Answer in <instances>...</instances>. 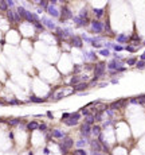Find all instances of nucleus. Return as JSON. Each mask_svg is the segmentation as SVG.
I'll return each mask as SVG.
<instances>
[{
	"instance_id": "f257e3e1",
	"label": "nucleus",
	"mask_w": 145,
	"mask_h": 155,
	"mask_svg": "<svg viewBox=\"0 0 145 155\" xmlns=\"http://www.w3.org/2000/svg\"><path fill=\"white\" fill-rule=\"evenodd\" d=\"M105 68H106V64L104 61H100L94 65L93 72H94V77L95 78H101V77L105 76Z\"/></svg>"
},
{
	"instance_id": "f03ea898",
	"label": "nucleus",
	"mask_w": 145,
	"mask_h": 155,
	"mask_svg": "<svg viewBox=\"0 0 145 155\" xmlns=\"http://www.w3.org/2000/svg\"><path fill=\"white\" fill-rule=\"evenodd\" d=\"M90 31L93 34H101L104 33V23L101 20H97V19H93L90 20Z\"/></svg>"
},
{
	"instance_id": "7ed1b4c3",
	"label": "nucleus",
	"mask_w": 145,
	"mask_h": 155,
	"mask_svg": "<svg viewBox=\"0 0 145 155\" xmlns=\"http://www.w3.org/2000/svg\"><path fill=\"white\" fill-rule=\"evenodd\" d=\"M81 113L79 112H73L71 113V117L70 119H67V120H65V124L66 126H70V127H74V126H77L78 123H79V119H81Z\"/></svg>"
},
{
	"instance_id": "20e7f679",
	"label": "nucleus",
	"mask_w": 145,
	"mask_h": 155,
	"mask_svg": "<svg viewBox=\"0 0 145 155\" xmlns=\"http://www.w3.org/2000/svg\"><path fill=\"white\" fill-rule=\"evenodd\" d=\"M61 16H62V19H61V22H65L66 19H73V12H71V10L67 6H62L61 7Z\"/></svg>"
},
{
	"instance_id": "39448f33",
	"label": "nucleus",
	"mask_w": 145,
	"mask_h": 155,
	"mask_svg": "<svg viewBox=\"0 0 145 155\" xmlns=\"http://www.w3.org/2000/svg\"><path fill=\"white\" fill-rule=\"evenodd\" d=\"M79 132H81L82 136H83V139H89L90 135H91V126H89V124H86V123H82L81 127H79Z\"/></svg>"
},
{
	"instance_id": "423d86ee",
	"label": "nucleus",
	"mask_w": 145,
	"mask_h": 155,
	"mask_svg": "<svg viewBox=\"0 0 145 155\" xmlns=\"http://www.w3.org/2000/svg\"><path fill=\"white\" fill-rule=\"evenodd\" d=\"M89 80V77L87 76H81V74H78V76H73L71 77V80L67 82V85H73V86H75V85H78L79 82H86V81Z\"/></svg>"
},
{
	"instance_id": "0eeeda50",
	"label": "nucleus",
	"mask_w": 145,
	"mask_h": 155,
	"mask_svg": "<svg viewBox=\"0 0 145 155\" xmlns=\"http://www.w3.org/2000/svg\"><path fill=\"white\" fill-rule=\"evenodd\" d=\"M70 45L73 46V47H77V49H83V41H82L81 37L78 35H73L70 37Z\"/></svg>"
},
{
	"instance_id": "6e6552de",
	"label": "nucleus",
	"mask_w": 145,
	"mask_h": 155,
	"mask_svg": "<svg viewBox=\"0 0 145 155\" xmlns=\"http://www.w3.org/2000/svg\"><path fill=\"white\" fill-rule=\"evenodd\" d=\"M40 23L43 24V27H46V28H49V30H55V28H57L55 22L51 20V19H50V18H47V16H42V19H40Z\"/></svg>"
},
{
	"instance_id": "1a4fd4ad",
	"label": "nucleus",
	"mask_w": 145,
	"mask_h": 155,
	"mask_svg": "<svg viewBox=\"0 0 145 155\" xmlns=\"http://www.w3.org/2000/svg\"><path fill=\"white\" fill-rule=\"evenodd\" d=\"M7 19L11 22V23H19L20 22V16H19V14L16 12V11L14 10H8L7 11Z\"/></svg>"
},
{
	"instance_id": "9d476101",
	"label": "nucleus",
	"mask_w": 145,
	"mask_h": 155,
	"mask_svg": "<svg viewBox=\"0 0 145 155\" xmlns=\"http://www.w3.org/2000/svg\"><path fill=\"white\" fill-rule=\"evenodd\" d=\"M22 19H26V20L27 22H30V23H32V24H34V23L35 22H38L39 20V16H38V15L36 14H34V12H30V11H24V15H23V18Z\"/></svg>"
},
{
	"instance_id": "9b49d317",
	"label": "nucleus",
	"mask_w": 145,
	"mask_h": 155,
	"mask_svg": "<svg viewBox=\"0 0 145 155\" xmlns=\"http://www.w3.org/2000/svg\"><path fill=\"white\" fill-rule=\"evenodd\" d=\"M120 68H122V61L112 59V61L108 64V69H109V72H116V70H118Z\"/></svg>"
},
{
	"instance_id": "f8f14e48",
	"label": "nucleus",
	"mask_w": 145,
	"mask_h": 155,
	"mask_svg": "<svg viewBox=\"0 0 145 155\" xmlns=\"http://www.w3.org/2000/svg\"><path fill=\"white\" fill-rule=\"evenodd\" d=\"M46 11H47V14H49L50 16H53V18H59V16H61L59 10H58L54 4H49V7H47Z\"/></svg>"
},
{
	"instance_id": "ddd939ff",
	"label": "nucleus",
	"mask_w": 145,
	"mask_h": 155,
	"mask_svg": "<svg viewBox=\"0 0 145 155\" xmlns=\"http://www.w3.org/2000/svg\"><path fill=\"white\" fill-rule=\"evenodd\" d=\"M126 103H128V100H125V99H121V100H117V101L112 103L110 105H109V108H110V109H113V111H116V109H120L121 107L126 105Z\"/></svg>"
},
{
	"instance_id": "4468645a",
	"label": "nucleus",
	"mask_w": 145,
	"mask_h": 155,
	"mask_svg": "<svg viewBox=\"0 0 145 155\" xmlns=\"http://www.w3.org/2000/svg\"><path fill=\"white\" fill-rule=\"evenodd\" d=\"M83 57H85V59L91 61V62L97 61V54L94 53V50H90V51H85L83 50Z\"/></svg>"
},
{
	"instance_id": "2eb2a0df",
	"label": "nucleus",
	"mask_w": 145,
	"mask_h": 155,
	"mask_svg": "<svg viewBox=\"0 0 145 155\" xmlns=\"http://www.w3.org/2000/svg\"><path fill=\"white\" fill-rule=\"evenodd\" d=\"M51 136L53 138H55V139H63L66 138V134H65V131H62V130H58V128H54L51 131Z\"/></svg>"
},
{
	"instance_id": "dca6fc26",
	"label": "nucleus",
	"mask_w": 145,
	"mask_h": 155,
	"mask_svg": "<svg viewBox=\"0 0 145 155\" xmlns=\"http://www.w3.org/2000/svg\"><path fill=\"white\" fill-rule=\"evenodd\" d=\"M90 146H91V150L93 151H97V152H102V144L98 142V140H90Z\"/></svg>"
},
{
	"instance_id": "f3484780",
	"label": "nucleus",
	"mask_w": 145,
	"mask_h": 155,
	"mask_svg": "<svg viewBox=\"0 0 145 155\" xmlns=\"http://www.w3.org/2000/svg\"><path fill=\"white\" fill-rule=\"evenodd\" d=\"M93 14H94V16H95L97 20H101V18H104V15H105V10L104 8H93Z\"/></svg>"
},
{
	"instance_id": "a211bd4d",
	"label": "nucleus",
	"mask_w": 145,
	"mask_h": 155,
	"mask_svg": "<svg viewBox=\"0 0 145 155\" xmlns=\"http://www.w3.org/2000/svg\"><path fill=\"white\" fill-rule=\"evenodd\" d=\"M61 144H63L65 147H66V148H71V147H73V144H74V142H73V139L71 138H70V136H66V138H63V139H62V142H61Z\"/></svg>"
},
{
	"instance_id": "6ab92c4d",
	"label": "nucleus",
	"mask_w": 145,
	"mask_h": 155,
	"mask_svg": "<svg viewBox=\"0 0 145 155\" xmlns=\"http://www.w3.org/2000/svg\"><path fill=\"white\" fill-rule=\"evenodd\" d=\"M55 33H57V35L61 38V39H67V38H70L67 34H66V31L63 30V27H57L55 28Z\"/></svg>"
},
{
	"instance_id": "aec40b11",
	"label": "nucleus",
	"mask_w": 145,
	"mask_h": 155,
	"mask_svg": "<svg viewBox=\"0 0 145 155\" xmlns=\"http://www.w3.org/2000/svg\"><path fill=\"white\" fill-rule=\"evenodd\" d=\"M101 131H102V127L97 126V124H93V126H91V135H93V136H100Z\"/></svg>"
},
{
	"instance_id": "412c9836",
	"label": "nucleus",
	"mask_w": 145,
	"mask_h": 155,
	"mask_svg": "<svg viewBox=\"0 0 145 155\" xmlns=\"http://www.w3.org/2000/svg\"><path fill=\"white\" fill-rule=\"evenodd\" d=\"M117 43L118 45H122V43H126V42H129V37L125 35V34H120V35H117Z\"/></svg>"
},
{
	"instance_id": "4be33fe9",
	"label": "nucleus",
	"mask_w": 145,
	"mask_h": 155,
	"mask_svg": "<svg viewBox=\"0 0 145 155\" xmlns=\"http://www.w3.org/2000/svg\"><path fill=\"white\" fill-rule=\"evenodd\" d=\"M129 41H130L132 43H133V46H134V47H136V45H140V43H141V38L137 35L136 33L133 34L132 37H129Z\"/></svg>"
},
{
	"instance_id": "5701e85b",
	"label": "nucleus",
	"mask_w": 145,
	"mask_h": 155,
	"mask_svg": "<svg viewBox=\"0 0 145 155\" xmlns=\"http://www.w3.org/2000/svg\"><path fill=\"white\" fill-rule=\"evenodd\" d=\"M87 88H89V84H87V82H79L78 85H75V86H74V90H77V92H79V90H86Z\"/></svg>"
},
{
	"instance_id": "b1692460",
	"label": "nucleus",
	"mask_w": 145,
	"mask_h": 155,
	"mask_svg": "<svg viewBox=\"0 0 145 155\" xmlns=\"http://www.w3.org/2000/svg\"><path fill=\"white\" fill-rule=\"evenodd\" d=\"M38 127H39V123H36V121H30L26 126V128L28 130V131H35V130H38Z\"/></svg>"
},
{
	"instance_id": "393cba45",
	"label": "nucleus",
	"mask_w": 145,
	"mask_h": 155,
	"mask_svg": "<svg viewBox=\"0 0 145 155\" xmlns=\"http://www.w3.org/2000/svg\"><path fill=\"white\" fill-rule=\"evenodd\" d=\"M78 16H79L82 20H90L89 19V12H87V8H83L79 12V15H78Z\"/></svg>"
},
{
	"instance_id": "a878e982",
	"label": "nucleus",
	"mask_w": 145,
	"mask_h": 155,
	"mask_svg": "<svg viewBox=\"0 0 145 155\" xmlns=\"http://www.w3.org/2000/svg\"><path fill=\"white\" fill-rule=\"evenodd\" d=\"M104 31H106V33H112V28H110V20H109V18H108V16L105 18V23H104Z\"/></svg>"
},
{
	"instance_id": "bb28decb",
	"label": "nucleus",
	"mask_w": 145,
	"mask_h": 155,
	"mask_svg": "<svg viewBox=\"0 0 145 155\" xmlns=\"http://www.w3.org/2000/svg\"><path fill=\"white\" fill-rule=\"evenodd\" d=\"M85 123L89 124V126H93L94 123H95V119H94V115H89L85 117Z\"/></svg>"
},
{
	"instance_id": "cd10ccee",
	"label": "nucleus",
	"mask_w": 145,
	"mask_h": 155,
	"mask_svg": "<svg viewBox=\"0 0 145 155\" xmlns=\"http://www.w3.org/2000/svg\"><path fill=\"white\" fill-rule=\"evenodd\" d=\"M82 70H83V65H75V66H74V70H73V74L78 76Z\"/></svg>"
},
{
	"instance_id": "c85d7f7f",
	"label": "nucleus",
	"mask_w": 145,
	"mask_h": 155,
	"mask_svg": "<svg viewBox=\"0 0 145 155\" xmlns=\"http://www.w3.org/2000/svg\"><path fill=\"white\" fill-rule=\"evenodd\" d=\"M34 27H35V30H36V31H39V33H42V31L44 30V27H43V24L40 23V20L35 22V23H34Z\"/></svg>"
},
{
	"instance_id": "c756f323",
	"label": "nucleus",
	"mask_w": 145,
	"mask_h": 155,
	"mask_svg": "<svg viewBox=\"0 0 145 155\" xmlns=\"http://www.w3.org/2000/svg\"><path fill=\"white\" fill-rule=\"evenodd\" d=\"M98 54H100V55H102V57H109V55H110V50L102 47V49L98 50Z\"/></svg>"
},
{
	"instance_id": "7c9ffc66",
	"label": "nucleus",
	"mask_w": 145,
	"mask_h": 155,
	"mask_svg": "<svg viewBox=\"0 0 145 155\" xmlns=\"http://www.w3.org/2000/svg\"><path fill=\"white\" fill-rule=\"evenodd\" d=\"M79 113H81L82 116H85V117H86V116H89V115H93L91 111H90L89 108H85V107L81 108V112H79Z\"/></svg>"
},
{
	"instance_id": "2f4dec72",
	"label": "nucleus",
	"mask_w": 145,
	"mask_h": 155,
	"mask_svg": "<svg viewBox=\"0 0 145 155\" xmlns=\"http://www.w3.org/2000/svg\"><path fill=\"white\" fill-rule=\"evenodd\" d=\"M113 50H114V53H120V51L124 50V46L118 45V43H113Z\"/></svg>"
},
{
	"instance_id": "473e14b6",
	"label": "nucleus",
	"mask_w": 145,
	"mask_h": 155,
	"mask_svg": "<svg viewBox=\"0 0 145 155\" xmlns=\"http://www.w3.org/2000/svg\"><path fill=\"white\" fill-rule=\"evenodd\" d=\"M30 101L31 103H43V101H44V99H40V97H36V96H31V97H30Z\"/></svg>"
},
{
	"instance_id": "72a5a7b5",
	"label": "nucleus",
	"mask_w": 145,
	"mask_h": 155,
	"mask_svg": "<svg viewBox=\"0 0 145 155\" xmlns=\"http://www.w3.org/2000/svg\"><path fill=\"white\" fill-rule=\"evenodd\" d=\"M73 155H87V152L83 148H77L73 151Z\"/></svg>"
},
{
	"instance_id": "f704fd0d",
	"label": "nucleus",
	"mask_w": 145,
	"mask_h": 155,
	"mask_svg": "<svg viewBox=\"0 0 145 155\" xmlns=\"http://www.w3.org/2000/svg\"><path fill=\"white\" fill-rule=\"evenodd\" d=\"M124 50H126V51H129V53H136V51H137V49H136L133 45H126V46L124 47Z\"/></svg>"
},
{
	"instance_id": "c9c22d12",
	"label": "nucleus",
	"mask_w": 145,
	"mask_h": 155,
	"mask_svg": "<svg viewBox=\"0 0 145 155\" xmlns=\"http://www.w3.org/2000/svg\"><path fill=\"white\" fill-rule=\"evenodd\" d=\"M86 143H87V139H79V140L75 143V146H78L79 148H82L83 146H86Z\"/></svg>"
},
{
	"instance_id": "e433bc0d",
	"label": "nucleus",
	"mask_w": 145,
	"mask_h": 155,
	"mask_svg": "<svg viewBox=\"0 0 145 155\" xmlns=\"http://www.w3.org/2000/svg\"><path fill=\"white\" fill-rule=\"evenodd\" d=\"M126 64L129 65V66H136L137 59H136V58H128V59H126Z\"/></svg>"
},
{
	"instance_id": "4c0bfd02",
	"label": "nucleus",
	"mask_w": 145,
	"mask_h": 155,
	"mask_svg": "<svg viewBox=\"0 0 145 155\" xmlns=\"http://www.w3.org/2000/svg\"><path fill=\"white\" fill-rule=\"evenodd\" d=\"M0 10L4 11V12H7V11L10 10L8 6H7V2H0Z\"/></svg>"
},
{
	"instance_id": "58836bf2",
	"label": "nucleus",
	"mask_w": 145,
	"mask_h": 155,
	"mask_svg": "<svg viewBox=\"0 0 145 155\" xmlns=\"http://www.w3.org/2000/svg\"><path fill=\"white\" fill-rule=\"evenodd\" d=\"M94 119H95V121H101V120H102V112L97 111L95 115H94Z\"/></svg>"
},
{
	"instance_id": "ea45409f",
	"label": "nucleus",
	"mask_w": 145,
	"mask_h": 155,
	"mask_svg": "<svg viewBox=\"0 0 145 155\" xmlns=\"http://www.w3.org/2000/svg\"><path fill=\"white\" fill-rule=\"evenodd\" d=\"M136 99H137V103L138 104H145V95H140Z\"/></svg>"
},
{
	"instance_id": "a19ab883",
	"label": "nucleus",
	"mask_w": 145,
	"mask_h": 155,
	"mask_svg": "<svg viewBox=\"0 0 145 155\" xmlns=\"http://www.w3.org/2000/svg\"><path fill=\"white\" fill-rule=\"evenodd\" d=\"M8 123L11 126H19V124H20V119H11Z\"/></svg>"
},
{
	"instance_id": "79ce46f5",
	"label": "nucleus",
	"mask_w": 145,
	"mask_h": 155,
	"mask_svg": "<svg viewBox=\"0 0 145 155\" xmlns=\"http://www.w3.org/2000/svg\"><path fill=\"white\" fill-rule=\"evenodd\" d=\"M70 117H71V113H70V112H65V113L62 115L61 120H62V121H65V120H67V119H70Z\"/></svg>"
},
{
	"instance_id": "37998d69",
	"label": "nucleus",
	"mask_w": 145,
	"mask_h": 155,
	"mask_svg": "<svg viewBox=\"0 0 145 155\" xmlns=\"http://www.w3.org/2000/svg\"><path fill=\"white\" fill-rule=\"evenodd\" d=\"M136 68H137V69H140V70H141V69H144V68H145V62H144V61H137Z\"/></svg>"
},
{
	"instance_id": "c03bdc74",
	"label": "nucleus",
	"mask_w": 145,
	"mask_h": 155,
	"mask_svg": "<svg viewBox=\"0 0 145 155\" xmlns=\"http://www.w3.org/2000/svg\"><path fill=\"white\" fill-rule=\"evenodd\" d=\"M97 81H98V78H95V77H94V78H91V80L87 82L89 86H95V85H97Z\"/></svg>"
},
{
	"instance_id": "a18cd8bd",
	"label": "nucleus",
	"mask_w": 145,
	"mask_h": 155,
	"mask_svg": "<svg viewBox=\"0 0 145 155\" xmlns=\"http://www.w3.org/2000/svg\"><path fill=\"white\" fill-rule=\"evenodd\" d=\"M59 151H61V152L63 154V155H66V154H67V151H69V150L66 148V147H65L63 144H59Z\"/></svg>"
},
{
	"instance_id": "49530a36",
	"label": "nucleus",
	"mask_w": 145,
	"mask_h": 155,
	"mask_svg": "<svg viewBox=\"0 0 145 155\" xmlns=\"http://www.w3.org/2000/svg\"><path fill=\"white\" fill-rule=\"evenodd\" d=\"M38 130H40V131H47V124H44V123H39Z\"/></svg>"
},
{
	"instance_id": "de8ad7c7",
	"label": "nucleus",
	"mask_w": 145,
	"mask_h": 155,
	"mask_svg": "<svg viewBox=\"0 0 145 155\" xmlns=\"http://www.w3.org/2000/svg\"><path fill=\"white\" fill-rule=\"evenodd\" d=\"M7 6H8L10 10H12L15 7V2H12V0H7Z\"/></svg>"
},
{
	"instance_id": "09e8293b",
	"label": "nucleus",
	"mask_w": 145,
	"mask_h": 155,
	"mask_svg": "<svg viewBox=\"0 0 145 155\" xmlns=\"http://www.w3.org/2000/svg\"><path fill=\"white\" fill-rule=\"evenodd\" d=\"M112 123H113V121H112V119H110V120H108V121H105V123L102 124V128H106V127H109Z\"/></svg>"
},
{
	"instance_id": "8fccbe9b",
	"label": "nucleus",
	"mask_w": 145,
	"mask_h": 155,
	"mask_svg": "<svg viewBox=\"0 0 145 155\" xmlns=\"http://www.w3.org/2000/svg\"><path fill=\"white\" fill-rule=\"evenodd\" d=\"M106 113H108L109 116H110V117H113V115H114V111L110 109V108H108V109H106Z\"/></svg>"
},
{
	"instance_id": "3c124183",
	"label": "nucleus",
	"mask_w": 145,
	"mask_h": 155,
	"mask_svg": "<svg viewBox=\"0 0 145 155\" xmlns=\"http://www.w3.org/2000/svg\"><path fill=\"white\" fill-rule=\"evenodd\" d=\"M10 104L11 105H18V104H20V101H19V100H11Z\"/></svg>"
},
{
	"instance_id": "603ef678",
	"label": "nucleus",
	"mask_w": 145,
	"mask_h": 155,
	"mask_svg": "<svg viewBox=\"0 0 145 155\" xmlns=\"http://www.w3.org/2000/svg\"><path fill=\"white\" fill-rule=\"evenodd\" d=\"M47 117H49V119H53V117H54V116H53V112H50V111L47 112Z\"/></svg>"
},
{
	"instance_id": "864d4df0",
	"label": "nucleus",
	"mask_w": 145,
	"mask_h": 155,
	"mask_svg": "<svg viewBox=\"0 0 145 155\" xmlns=\"http://www.w3.org/2000/svg\"><path fill=\"white\" fill-rule=\"evenodd\" d=\"M110 84H118V80H117V78H112L110 80Z\"/></svg>"
},
{
	"instance_id": "5fc2aeb1",
	"label": "nucleus",
	"mask_w": 145,
	"mask_h": 155,
	"mask_svg": "<svg viewBox=\"0 0 145 155\" xmlns=\"http://www.w3.org/2000/svg\"><path fill=\"white\" fill-rule=\"evenodd\" d=\"M100 86H102V88L108 86V82H101V84H100Z\"/></svg>"
},
{
	"instance_id": "6e6d98bb",
	"label": "nucleus",
	"mask_w": 145,
	"mask_h": 155,
	"mask_svg": "<svg viewBox=\"0 0 145 155\" xmlns=\"http://www.w3.org/2000/svg\"><path fill=\"white\" fill-rule=\"evenodd\" d=\"M43 152H44L46 155H49V154H50V150H49V148H44V150H43Z\"/></svg>"
},
{
	"instance_id": "4d7b16f0",
	"label": "nucleus",
	"mask_w": 145,
	"mask_h": 155,
	"mask_svg": "<svg viewBox=\"0 0 145 155\" xmlns=\"http://www.w3.org/2000/svg\"><path fill=\"white\" fill-rule=\"evenodd\" d=\"M140 61H144L145 62V54H142V55L140 57Z\"/></svg>"
},
{
	"instance_id": "13d9d810",
	"label": "nucleus",
	"mask_w": 145,
	"mask_h": 155,
	"mask_svg": "<svg viewBox=\"0 0 145 155\" xmlns=\"http://www.w3.org/2000/svg\"><path fill=\"white\" fill-rule=\"evenodd\" d=\"M2 104H3V103H2V101H0V105H2Z\"/></svg>"
},
{
	"instance_id": "bf43d9fd",
	"label": "nucleus",
	"mask_w": 145,
	"mask_h": 155,
	"mask_svg": "<svg viewBox=\"0 0 145 155\" xmlns=\"http://www.w3.org/2000/svg\"><path fill=\"white\" fill-rule=\"evenodd\" d=\"M142 43H144V45H145V41H144V42H142Z\"/></svg>"
},
{
	"instance_id": "052dcab7",
	"label": "nucleus",
	"mask_w": 145,
	"mask_h": 155,
	"mask_svg": "<svg viewBox=\"0 0 145 155\" xmlns=\"http://www.w3.org/2000/svg\"><path fill=\"white\" fill-rule=\"evenodd\" d=\"M0 121H2V119H0Z\"/></svg>"
},
{
	"instance_id": "680f3d73",
	"label": "nucleus",
	"mask_w": 145,
	"mask_h": 155,
	"mask_svg": "<svg viewBox=\"0 0 145 155\" xmlns=\"http://www.w3.org/2000/svg\"><path fill=\"white\" fill-rule=\"evenodd\" d=\"M144 54H145V53H144Z\"/></svg>"
}]
</instances>
